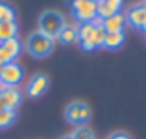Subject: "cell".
<instances>
[{
  "mask_svg": "<svg viewBox=\"0 0 146 139\" xmlns=\"http://www.w3.org/2000/svg\"><path fill=\"white\" fill-rule=\"evenodd\" d=\"M63 26H65V21L57 11H46V13H43V17L39 19V33L50 37L52 41L59 35Z\"/></svg>",
  "mask_w": 146,
  "mask_h": 139,
  "instance_id": "1",
  "label": "cell"
},
{
  "mask_svg": "<svg viewBox=\"0 0 146 139\" xmlns=\"http://www.w3.org/2000/svg\"><path fill=\"white\" fill-rule=\"evenodd\" d=\"M26 48H28V52L32 54V56H35V57H44V56H48V54L52 52L54 41L50 39V37L43 35V33L35 32V33H32V35L28 37Z\"/></svg>",
  "mask_w": 146,
  "mask_h": 139,
  "instance_id": "2",
  "label": "cell"
},
{
  "mask_svg": "<svg viewBox=\"0 0 146 139\" xmlns=\"http://www.w3.org/2000/svg\"><path fill=\"white\" fill-rule=\"evenodd\" d=\"M72 9L80 22H91L96 17V2L93 0H72Z\"/></svg>",
  "mask_w": 146,
  "mask_h": 139,
  "instance_id": "3",
  "label": "cell"
},
{
  "mask_svg": "<svg viewBox=\"0 0 146 139\" xmlns=\"http://www.w3.org/2000/svg\"><path fill=\"white\" fill-rule=\"evenodd\" d=\"M22 78H24V71H22V67L17 61L6 63L4 69H2V72H0V80H2L7 87H17L19 84L22 82Z\"/></svg>",
  "mask_w": 146,
  "mask_h": 139,
  "instance_id": "4",
  "label": "cell"
},
{
  "mask_svg": "<svg viewBox=\"0 0 146 139\" xmlns=\"http://www.w3.org/2000/svg\"><path fill=\"white\" fill-rule=\"evenodd\" d=\"M126 22H129L133 28L143 30V26L146 22V4H137V6H133L131 9L128 11V15H126Z\"/></svg>",
  "mask_w": 146,
  "mask_h": 139,
  "instance_id": "5",
  "label": "cell"
},
{
  "mask_svg": "<svg viewBox=\"0 0 146 139\" xmlns=\"http://www.w3.org/2000/svg\"><path fill=\"white\" fill-rule=\"evenodd\" d=\"M46 87H48V76L35 74L28 84V95L33 96V98H35V96H41L44 91H46Z\"/></svg>",
  "mask_w": 146,
  "mask_h": 139,
  "instance_id": "6",
  "label": "cell"
},
{
  "mask_svg": "<svg viewBox=\"0 0 146 139\" xmlns=\"http://www.w3.org/2000/svg\"><path fill=\"white\" fill-rule=\"evenodd\" d=\"M124 26H126V15L120 13V11L115 13V15H111V17H107V19H104V30H106L107 33L122 32Z\"/></svg>",
  "mask_w": 146,
  "mask_h": 139,
  "instance_id": "7",
  "label": "cell"
},
{
  "mask_svg": "<svg viewBox=\"0 0 146 139\" xmlns=\"http://www.w3.org/2000/svg\"><path fill=\"white\" fill-rule=\"evenodd\" d=\"M2 100H4L6 110L15 111L19 108V104H21V100H22V95H21V91H19V87H7V89L2 93Z\"/></svg>",
  "mask_w": 146,
  "mask_h": 139,
  "instance_id": "8",
  "label": "cell"
},
{
  "mask_svg": "<svg viewBox=\"0 0 146 139\" xmlns=\"http://www.w3.org/2000/svg\"><path fill=\"white\" fill-rule=\"evenodd\" d=\"M124 39H126L124 32H111V33L106 32V39H104L102 46L104 48H109V50H115V48H118V46H122Z\"/></svg>",
  "mask_w": 146,
  "mask_h": 139,
  "instance_id": "9",
  "label": "cell"
},
{
  "mask_svg": "<svg viewBox=\"0 0 146 139\" xmlns=\"http://www.w3.org/2000/svg\"><path fill=\"white\" fill-rule=\"evenodd\" d=\"M17 30L19 28H17V22H15V21H4V22H0V43L17 37Z\"/></svg>",
  "mask_w": 146,
  "mask_h": 139,
  "instance_id": "10",
  "label": "cell"
},
{
  "mask_svg": "<svg viewBox=\"0 0 146 139\" xmlns=\"http://www.w3.org/2000/svg\"><path fill=\"white\" fill-rule=\"evenodd\" d=\"M57 39L61 41V43H78V32H76V28H72V26H63V30L59 32V35H57Z\"/></svg>",
  "mask_w": 146,
  "mask_h": 139,
  "instance_id": "11",
  "label": "cell"
},
{
  "mask_svg": "<svg viewBox=\"0 0 146 139\" xmlns=\"http://www.w3.org/2000/svg\"><path fill=\"white\" fill-rule=\"evenodd\" d=\"M0 45L7 50V54H9V56H13V59L19 56V54H21V50H22V45H21V41H19L17 37L7 39V41H4V43H0Z\"/></svg>",
  "mask_w": 146,
  "mask_h": 139,
  "instance_id": "12",
  "label": "cell"
},
{
  "mask_svg": "<svg viewBox=\"0 0 146 139\" xmlns=\"http://www.w3.org/2000/svg\"><path fill=\"white\" fill-rule=\"evenodd\" d=\"M80 106L82 104L80 102H72L70 106L67 108V111H65V117H67L68 122H72V124H80Z\"/></svg>",
  "mask_w": 146,
  "mask_h": 139,
  "instance_id": "13",
  "label": "cell"
},
{
  "mask_svg": "<svg viewBox=\"0 0 146 139\" xmlns=\"http://www.w3.org/2000/svg\"><path fill=\"white\" fill-rule=\"evenodd\" d=\"M93 28L94 26L91 24V22H82V24L76 28V32H78V39H80V43L82 41H85V39H89L91 37V33H93Z\"/></svg>",
  "mask_w": 146,
  "mask_h": 139,
  "instance_id": "14",
  "label": "cell"
},
{
  "mask_svg": "<svg viewBox=\"0 0 146 139\" xmlns=\"http://www.w3.org/2000/svg\"><path fill=\"white\" fill-rule=\"evenodd\" d=\"M15 121V111L13 110H2L0 111V128H7Z\"/></svg>",
  "mask_w": 146,
  "mask_h": 139,
  "instance_id": "15",
  "label": "cell"
},
{
  "mask_svg": "<svg viewBox=\"0 0 146 139\" xmlns=\"http://www.w3.org/2000/svg\"><path fill=\"white\" fill-rule=\"evenodd\" d=\"M4 21H15V11L6 2H0V22Z\"/></svg>",
  "mask_w": 146,
  "mask_h": 139,
  "instance_id": "16",
  "label": "cell"
},
{
  "mask_svg": "<svg viewBox=\"0 0 146 139\" xmlns=\"http://www.w3.org/2000/svg\"><path fill=\"white\" fill-rule=\"evenodd\" d=\"M89 39L93 41L96 46H102L104 39H106V30H104V28H93V33H91Z\"/></svg>",
  "mask_w": 146,
  "mask_h": 139,
  "instance_id": "17",
  "label": "cell"
},
{
  "mask_svg": "<svg viewBox=\"0 0 146 139\" xmlns=\"http://www.w3.org/2000/svg\"><path fill=\"white\" fill-rule=\"evenodd\" d=\"M72 139H93V132L89 128H85V126H82L72 134Z\"/></svg>",
  "mask_w": 146,
  "mask_h": 139,
  "instance_id": "18",
  "label": "cell"
},
{
  "mask_svg": "<svg viewBox=\"0 0 146 139\" xmlns=\"http://www.w3.org/2000/svg\"><path fill=\"white\" fill-rule=\"evenodd\" d=\"M11 61H15L13 56H9V54H7V50L4 48L2 45H0V63L6 65V63H11Z\"/></svg>",
  "mask_w": 146,
  "mask_h": 139,
  "instance_id": "19",
  "label": "cell"
},
{
  "mask_svg": "<svg viewBox=\"0 0 146 139\" xmlns=\"http://www.w3.org/2000/svg\"><path fill=\"white\" fill-rule=\"evenodd\" d=\"M89 117H91V110H89V106L82 104V106H80V121L85 122V121H89Z\"/></svg>",
  "mask_w": 146,
  "mask_h": 139,
  "instance_id": "20",
  "label": "cell"
},
{
  "mask_svg": "<svg viewBox=\"0 0 146 139\" xmlns=\"http://www.w3.org/2000/svg\"><path fill=\"white\" fill-rule=\"evenodd\" d=\"M102 2L106 4L107 7H111L113 11H117V13L120 11V7H122V0H102Z\"/></svg>",
  "mask_w": 146,
  "mask_h": 139,
  "instance_id": "21",
  "label": "cell"
},
{
  "mask_svg": "<svg viewBox=\"0 0 146 139\" xmlns=\"http://www.w3.org/2000/svg\"><path fill=\"white\" fill-rule=\"evenodd\" d=\"M82 46H83V50H87V52H91V50H94V48H96V45H94L91 39L82 41Z\"/></svg>",
  "mask_w": 146,
  "mask_h": 139,
  "instance_id": "22",
  "label": "cell"
},
{
  "mask_svg": "<svg viewBox=\"0 0 146 139\" xmlns=\"http://www.w3.org/2000/svg\"><path fill=\"white\" fill-rule=\"evenodd\" d=\"M91 24H93L94 28H104V19L100 17V15H96V17L91 21Z\"/></svg>",
  "mask_w": 146,
  "mask_h": 139,
  "instance_id": "23",
  "label": "cell"
},
{
  "mask_svg": "<svg viewBox=\"0 0 146 139\" xmlns=\"http://www.w3.org/2000/svg\"><path fill=\"white\" fill-rule=\"evenodd\" d=\"M109 139H131L129 136H126V134H122V132H118V134H113Z\"/></svg>",
  "mask_w": 146,
  "mask_h": 139,
  "instance_id": "24",
  "label": "cell"
},
{
  "mask_svg": "<svg viewBox=\"0 0 146 139\" xmlns=\"http://www.w3.org/2000/svg\"><path fill=\"white\" fill-rule=\"evenodd\" d=\"M6 89H7V86H6V84L2 82V80H0V95H2V93L6 91Z\"/></svg>",
  "mask_w": 146,
  "mask_h": 139,
  "instance_id": "25",
  "label": "cell"
},
{
  "mask_svg": "<svg viewBox=\"0 0 146 139\" xmlns=\"http://www.w3.org/2000/svg\"><path fill=\"white\" fill-rule=\"evenodd\" d=\"M6 110V106H4V100H2V95H0V111Z\"/></svg>",
  "mask_w": 146,
  "mask_h": 139,
  "instance_id": "26",
  "label": "cell"
},
{
  "mask_svg": "<svg viewBox=\"0 0 146 139\" xmlns=\"http://www.w3.org/2000/svg\"><path fill=\"white\" fill-rule=\"evenodd\" d=\"M61 139H72V136H65V137H61Z\"/></svg>",
  "mask_w": 146,
  "mask_h": 139,
  "instance_id": "27",
  "label": "cell"
},
{
  "mask_svg": "<svg viewBox=\"0 0 146 139\" xmlns=\"http://www.w3.org/2000/svg\"><path fill=\"white\" fill-rule=\"evenodd\" d=\"M2 69H4V65H2V63H0V72H2Z\"/></svg>",
  "mask_w": 146,
  "mask_h": 139,
  "instance_id": "28",
  "label": "cell"
},
{
  "mask_svg": "<svg viewBox=\"0 0 146 139\" xmlns=\"http://www.w3.org/2000/svg\"><path fill=\"white\" fill-rule=\"evenodd\" d=\"M143 30H144V32H146V22H144V26H143Z\"/></svg>",
  "mask_w": 146,
  "mask_h": 139,
  "instance_id": "29",
  "label": "cell"
}]
</instances>
